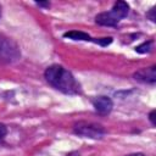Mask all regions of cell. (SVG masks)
I'll list each match as a JSON object with an SVG mask.
<instances>
[{
    "label": "cell",
    "mask_w": 156,
    "mask_h": 156,
    "mask_svg": "<svg viewBox=\"0 0 156 156\" xmlns=\"http://www.w3.org/2000/svg\"><path fill=\"white\" fill-rule=\"evenodd\" d=\"M45 80L56 90L66 95H80L82 87L71 71L61 65H51L44 72Z\"/></svg>",
    "instance_id": "obj_1"
},
{
    "label": "cell",
    "mask_w": 156,
    "mask_h": 156,
    "mask_svg": "<svg viewBox=\"0 0 156 156\" xmlns=\"http://www.w3.org/2000/svg\"><path fill=\"white\" fill-rule=\"evenodd\" d=\"M129 13V5L126 1H116L110 11L100 12L95 16V22L104 27H116L121 20L127 17Z\"/></svg>",
    "instance_id": "obj_2"
},
{
    "label": "cell",
    "mask_w": 156,
    "mask_h": 156,
    "mask_svg": "<svg viewBox=\"0 0 156 156\" xmlns=\"http://www.w3.org/2000/svg\"><path fill=\"white\" fill-rule=\"evenodd\" d=\"M21 58L20 46L11 39L0 34V63L9 65Z\"/></svg>",
    "instance_id": "obj_3"
},
{
    "label": "cell",
    "mask_w": 156,
    "mask_h": 156,
    "mask_svg": "<svg viewBox=\"0 0 156 156\" xmlns=\"http://www.w3.org/2000/svg\"><path fill=\"white\" fill-rule=\"evenodd\" d=\"M73 133L83 136V138H89V139H101L106 130L102 126L93 122H85V121H79L74 123L73 126Z\"/></svg>",
    "instance_id": "obj_4"
},
{
    "label": "cell",
    "mask_w": 156,
    "mask_h": 156,
    "mask_svg": "<svg viewBox=\"0 0 156 156\" xmlns=\"http://www.w3.org/2000/svg\"><path fill=\"white\" fill-rule=\"evenodd\" d=\"M133 78L144 84H155L156 83V65L138 69L136 72H134Z\"/></svg>",
    "instance_id": "obj_5"
},
{
    "label": "cell",
    "mask_w": 156,
    "mask_h": 156,
    "mask_svg": "<svg viewBox=\"0 0 156 156\" xmlns=\"http://www.w3.org/2000/svg\"><path fill=\"white\" fill-rule=\"evenodd\" d=\"M93 106H94V110L101 115V116H106L108 115L112 108H113V101L111 98L106 96V95H100V96H96L95 99H93Z\"/></svg>",
    "instance_id": "obj_6"
},
{
    "label": "cell",
    "mask_w": 156,
    "mask_h": 156,
    "mask_svg": "<svg viewBox=\"0 0 156 156\" xmlns=\"http://www.w3.org/2000/svg\"><path fill=\"white\" fill-rule=\"evenodd\" d=\"M63 38H68L71 40H79V41H93V38L82 30H68L63 33Z\"/></svg>",
    "instance_id": "obj_7"
},
{
    "label": "cell",
    "mask_w": 156,
    "mask_h": 156,
    "mask_svg": "<svg viewBox=\"0 0 156 156\" xmlns=\"http://www.w3.org/2000/svg\"><path fill=\"white\" fill-rule=\"evenodd\" d=\"M152 49H154V40H152V39H149V40L141 43L140 45L135 46L134 50H135V52H138V54H149V52L152 51Z\"/></svg>",
    "instance_id": "obj_8"
},
{
    "label": "cell",
    "mask_w": 156,
    "mask_h": 156,
    "mask_svg": "<svg viewBox=\"0 0 156 156\" xmlns=\"http://www.w3.org/2000/svg\"><path fill=\"white\" fill-rule=\"evenodd\" d=\"M93 43H95V44H99L100 46H107V45H110V44L112 43V37L99 38V39H96V38H93Z\"/></svg>",
    "instance_id": "obj_9"
},
{
    "label": "cell",
    "mask_w": 156,
    "mask_h": 156,
    "mask_svg": "<svg viewBox=\"0 0 156 156\" xmlns=\"http://www.w3.org/2000/svg\"><path fill=\"white\" fill-rule=\"evenodd\" d=\"M155 11H156V7L155 6H152L147 12H146V17L151 21V22H155L156 21V17H155Z\"/></svg>",
    "instance_id": "obj_10"
},
{
    "label": "cell",
    "mask_w": 156,
    "mask_h": 156,
    "mask_svg": "<svg viewBox=\"0 0 156 156\" xmlns=\"http://www.w3.org/2000/svg\"><path fill=\"white\" fill-rule=\"evenodd\" d=\"M7 134V128L4 123H0V140H2Z\"/></svg>",
    "instance_id": "obj_11"
},
{
    "label": "cell",
    "mask_w": 156,
    "mask_h": 156,
    "mask_svg": "<svg viewBox=\"0 0 156 156\" xmlns=\"http://www.w3.org/2000/svg\"><path fill=\"white\" fill-rule=\"evenodd\" d=\"M149 121L151 122L152 126H156V121H155V110H152V111L149 113Z\"/></svg>",
    "instance_id": "obj_12"
},
{
    "label": "cell",
    "mask_w": 156,
    "mask_h": 156,
    "mask_svg": "<svg viewBox=\"0 0 156 156\" xmlns=\"http://www.w3.org/2000/svg\"><path fill=\"white\" fill-rule=\"evenodd\" d=\"M35 5H38V6H40V7H50V2L49 1H45V2H43V1H39V2H35Z\"/></svg>",
    "instance_id": "obj_13"
},
{
    "label": "cell",
    "mask_w": 156,
    "mask_h": 156,
    "mask_svg": "<svg viewBox=\"0 0 156 156\" xmlns=\"http://www.w3.org/2000/svg\"><path fill=\"white\" fill-rule=\"evenodd\" d=\"M124 156H145L143 152H132V154H128V155H124Z\"/></svg>",
    "instance_id": "obj_14"
},
{
    "label": "cell",
    "mask_w": 156,
    "mask_h": 156,
    "mask_svg": "<svg viewBox=\"0 0 156 156\" xmlns=\"http://www.w3.org/2000/svg\"><path fill=\"white\" fill-rule=\"evenodd\" d=\"M66 156H79V154H78V152H76V151H73V152H69V154H67Z\"/></svg>",
    "instance_id": "obj_15"
},
{
    "label": "cell",
    "mask_w": 156,
    "mask_h": 156,
    "mask_svg": "<svg viewBox=\"0 0 156 156\" xmlns=\"http://www.w3.org/2000/svg\"><path fill=\"white\" fill-rule=\"evenodd\" d=\"M0 18H1V6H0Z\"/></svg>",
    "instance_id": "obj_16"
}]
</instances>
